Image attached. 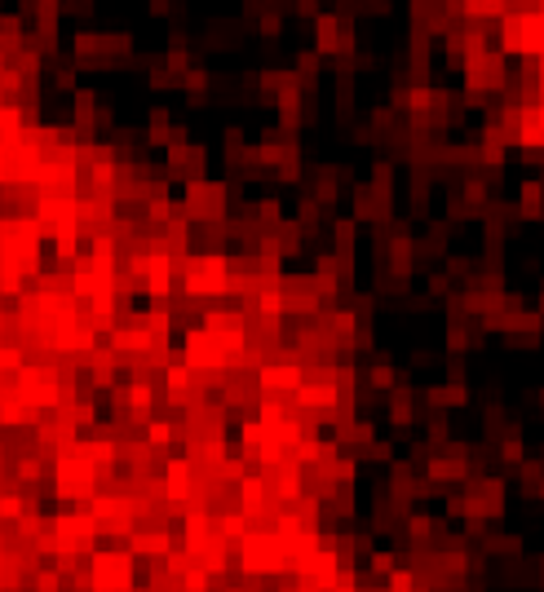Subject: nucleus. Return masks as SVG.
Instances as JSON below:
<instances>
[{"instance_id": "nucleus-1", "label": "nucleus", "mask_w": 544, "mask_h": 592, "mask_svg": "<svg viewBox=\"0 0 544 592\" xmlns=\"http://www.w3.org/2000/svg\"><path fill=\"white\" fill-rule=\"evenodd\" d=\"M540 199H544V190L536 186V181H527V186H522V212L536 217V212H540Z\"/></svg>"}]
</instances>
